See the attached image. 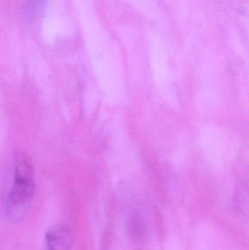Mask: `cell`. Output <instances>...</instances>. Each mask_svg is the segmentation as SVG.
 <instances>
[{
    "mask_svg": "<svg viewBox=\"0 0 249 250\" xmlns=\"http://www.w3.org/2000/svg\"><path fill=\"white\" fill-rule=\"evenodd\" d=\"M14 179L5 204V215L13 223L21 222L27 215L35 192L34 169L27 154L17 151L14 155Z\"/></svg>",
    "mask_w": 249,
    "mask_h": 250,
    "instance_id": "1",
    "label": "cell"
},
{
    "mask_svg": "<svg viewBox=\"0 0 249 250\" xmlns=\"http://www.w3.org/2000/svg\"><path fill=\"white\" fill-rule=\"evenodd\" d=\"M72 245L73 236L67 226H55L45 233V250H71Z\"/></svg>",
    "mask_w": 249,
    "mask_h": 250,
    "instance_id": "2",
    "label": "cell"
},
{
    "mask_svg": "<svg viewBox=\"0 0 249 250\" xmlns=\"http://www.w3.org/2000/svg\"><path fill=\"white\" fill-rule=\"evenodd\" d=\"M130 223V225L129 226V229H130L131 233L138 236V234L143 233V226H142L141 223H140V221L137 219H131Z\"/></svg>",
    "mask_w": 249,
    "mask_h": 250,
    "instance_id": "3",
    "label": "cell"
},
{
    "mask_svg": "<svg viewBox=\"0 0 249 250\" xmlns=\"http://www.w3.org/2000/svg\"><path fill=\"white\" fill-rule=\"evenodd\" d=\"M42 0H34V1H36V3H41Z\"/></svg>",
    "mask_w": 249,
    "mask_h": 250,
    "instance_id": "4",
    "label": "cell"
}]
</instances>
